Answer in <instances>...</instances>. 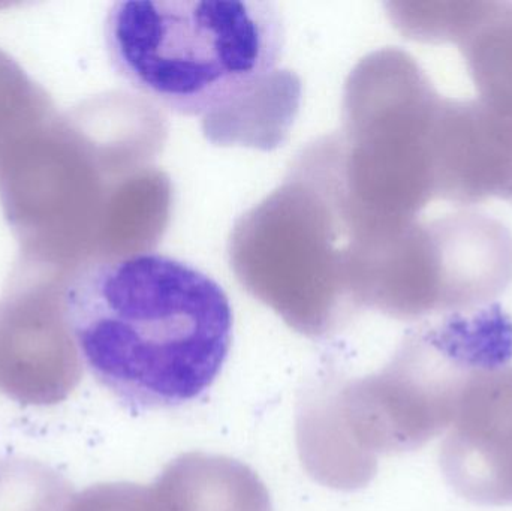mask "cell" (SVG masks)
<instances>
[{"instance_id":"1","label":"cell","mask_w":512,"mask_h":511,"mask_svg":"<svg viewBox=\"0 0 512 511\" xmlns=\"http://www.w3.org/2000/svg\"><path fill=\"white\" fill-rule=\"evenodd\" d=\"M62 299L83 365L132 411L200 398L233 344L224 287L170 255L89 258L63 275Z\"/></svg>"},{"instance_id":"2","label":"cell","mask_w":512,"mask_h":511,"mask_svg":"<svg viewBox=\"0 0 512 511\" xmlns=\"http://www.w3.org/2000/svg\"><path fill=\"white\" fill-rule=\"evenodd\" d=\"M511 359L512 323L499 309L412 333L382 371L309 387L301 440L324 473L357 491L379 456L421 449L450 428L469 386Z\"/></svg>"},{"instance_id":"3","label":"cell","mask_w":512,"mask_h":511,"mask_svg":"<svg viewBox=\"0 0 512 511\" xmlns=\"http://www.w3.org/2000/svg\"><path fill=\"white\" fill-rule=\"evenodd\" d=\"M104 41L135 92L209 120L251 104L276 77L286 30L267 0H122L108 9Z\"/></svg>"},{"instance_id":"4","label":"cell","mask_w":512,"mask_h":511,"mask_svg":"<svg viewBox=\"0 0 512 511\" xmlns=\"http://www.w3.org/2000/svg\"><path fill=\"white\" fill-rule=\"evenodd\" d=\"M63 275L21 261L0 303V393L18 404H60L83 378L63 309Z\"/></svg>"},{"instance_id":"5","label":"cell","mask_w":512,"mask_h":511,"mask_svg":"<svg viewBox=\"0 0 512 511\" xmlns=\"http://www.w3.org/2000/svg\"><path fill=\"white\" fill-rule=\"evenodd\" d=\"M441 446V468L457 495L480 506L512 504V368L469 386Z\"/></svg>"},{"instance_id":"6","label":"cell","mask_w":512,"mask_h":511,"mask_svg":"<svg viewBox=\"0 0 512 511\" xmlns=\"http://www.w3.org/2000/svg\"><path fill=\"white\" fill-rule=\"evenodd\" d=\"M152 488L161 511H273L255 471L228 456L185 453Z\"/></svg>"},{"instance_id":"7","label":"cell","mask_w":512,"mask_h":511,"mask_svg":"<svg viewBox=\"0 0 512 511\" xmlns=\"http://www.w3.org/2000/svg\"><path fill=\"white\" fill-rule=\"evenodd\" d=\"M74 495L68 479L50 465L0 459V511H66Z\"/></svg>"},{"instance_id":"8","label":"cell","mask_w":512,"mask_h":511,"mask_svg":"<svg viewBox=\"0 0 512 511\" xmlns=\"http://www.w3.org/2000/svg\"><path fill=\"white\" fill-rule=\"evenodd\" d=\"M66 511H161L152 486L99 483L72 497Z\"/></svg>"}]
</instances>
